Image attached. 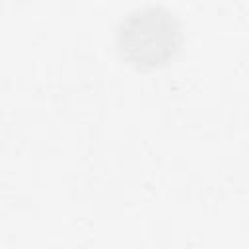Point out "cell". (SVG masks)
I'll return each instance as SVG.
<instances>
[{"label": "cell", "instance_id": "1", "mask_svg": "<svg viewBox=\"0 0 249 249\" xmlns=\"http://www.w3.org/2000/svg\"><path fill=\"white\" fill-rule=\"evenodd\" d=\"M183 43L181 23L173 12L161 6H144L130 12L117 27L115 45L119 56L136 70L165 66Z\"/></svg>", "mask_w": 249, "mask_h": 249}]
</instances>
